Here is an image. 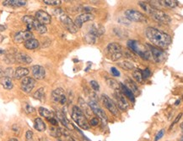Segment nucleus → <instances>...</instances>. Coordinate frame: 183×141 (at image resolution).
I'll use <instances>...</instances> for the list:
<instances>
[{
    "mask_svg": "<svg viewBox=\"0 0 183 141\" xmlns=\"http://www.w3.org/2000/svg\"><path fill=\"white\" fill-rule=\"evenodd\" d=\"M105 29L101 25L94 24L90 27V29L89 30L88 34L85 35V39L90 44L95 43L96 39L101 36L105 33Z\"/></svg>",
    "mask_w": 183,
    "mask_h": 141,
    "instance_id": "obj_5",
    "label": "nucleus"
},
{
    "mask_svg": "<svg viewBox=\"0 0 183 141\" xmlns=\"http://www.w3.org/2000/svg\"><path fill=\"white\" fill-rule=\"evenodd\" d=\"M3 77V71H2L1 69H0V77Z\"/></svg>",
    "mask_w": 183,
    "mask_h": 141,
    "instance_id": "obj_49",
    "label": "nucleus"
},
{
    "mask_svg": "<svg viewBox=\"0 0 183 141\" xmlns=\"http://www.w3.org/2000/svg\"><path fill=\"white\" fill-rule=\"evenodd\" d=\"M26 140H27L28 141H30L32 140V138H33V133H32V131L28 130V131L26 132Z\"/></svg>",
    "mask_w": 183,
    "mask_h": 141,
    "instance_id": "obj_43",
    "label": "nucleus"
},
{
    "mask_svg": "<svg viewBox=\"0 0 183 141\" xmlns=\"http://www.w3.org/2000/svg\"><path fill=\"white\" fill-rule=\"evenodd\" d=\"M36 86V81L32 77H25L21 81V89L26 93L30 92Z\"/></svg>",
    "mask_w": 183,
    "mask_h": 141,
    "instance_id": "obj_14",
    "label": "nucleus"
},
{
    "mask_svg": "<svg viewBox=\"0 0 183 141\" xmlns=\"http://www.w3.org/2000/svg\"><path fill=\"white\" fill-rule=\"evenodd\" d=\"M31 71H32L33 77H35L36 79H37V80H41V79H43L45 77V76H46V71H45V69L42 66L38 65H33L31 67Z\"/></svg>",
    "mask_w": 183,
    "mask_h": 141,
    "instance_id": "obj_19",
    "label": "nucleus"
},
{
    "mask_svg": "<svg viewBox=\"0 0 183 141\" xmlns=\"http://www.w3.org/2000/svg\"><path fill=\"white\" fill-rule=\"evenodd\" d=\"M160 3H163L164 6H166V7H169V8H175L178 5V2L177 1H159Z\"/></svg>",
    "mask_w": 183,
    "mask_h": 141,
    "instance_id": "obj_36",
    "label": "nucleus"
},
{
    "mask_svg": "<svg viewBox=\"0 0 183 141\" xmlns=\"http://www.w3.org/2000/svg\"><path fill=\"white\" fill-rule=\"evenodd\" d=\"M138 4L141 6V8L146 13H149L155 20H156L158 22L162 24H169L171 22V19L168 14L160 11L159 9L152 6L151 4H149L144 2H138Z\"/></svg>",
    "mask_w": 183,
    "mask_h": 141,
    "instance_id": "obj_2",
    "label": "nucleus"
},
{
    "mask_svg": "<svg viewBox=\"0 0 183 141\" xmlns=\"http://www.w3.org/2000/svg\"><path fill=\"white\" fill-rule=\"evenodd\" d=\"M126 19L129 21L138 22V23H145L147 22V18L145 17L144 13L138 12L134 9H128L125 11Z\"/></svg>",
    "mask_w": 183,
    "mask_h": 141,
    "instance_id": "obj_8",
    "label": "nucleus"
},
{
    "mask_svg": "<svg viewBox=\"0 0 183 141\" xmlns=\"http://www.w3.org/2000/svg\"><path fill=\"white\" fill-rule=\"evenodd\" d=\"M52 101L56 103H59L61 105H64L67 103V95L65 93V91L58 88L57 89H55L52 93Z\"/></svg>",
    "mask_w": 183,
    "mask_h": 141,
    "instance_id": "obj_11",
    "label": "nucleus"
},
{
    "mask_svg": "<svg viewBox=\"0 0 183 141\" xmlns=\"http://www.w3.org/2000/svg\"><path fill=\"white\" fill-rule=\"evenodd\" d=\"M141 74H142L143 79L145 80V79L149 78L151 76V72H150V70L149 68H146V69H144V71H141Z\"/></svg>",
    "mask_w": 183,
    "mask_h": 141,
    "instance_id": "obj_37",
    "label": "nucleus"
},
{
    "mask_svg": "<svg viewBox=\"0 0 183 141\" xmlns=\"http://www.w3.org/2000/svg\"><path fill=\"white\" fill-rule=\"evenodd\" d=\"M25 111H26L27 114H33V113H35L36 110H35V108L33 107H31L30 105L26 103V105H25Z\"/></svg>",
    "mask_w": 183,
    "mask_h": 141,
    "instance_id": "obj_40",
    "label": "nucleus"
},
{
    "mask_svg": "<svg viewBox=\"0 0 183 141\" xmlns=\"http://www.w3.org/2000/svg\"><path fill=\"white\" fill-rule=\"evenodd\" d=\"M29 70L25 67H18L14 72V77L15 79H20L21 77H24L29 74Z\"/></svg>",
    "mask_w": 183,
    "mask_h": 141,
    "instance_id": "obj_23",
    "label": "nucleus"
},
{
    "mask_svg": "<svg viewBox=\"0 0 183 141\" xmlns=\"http://www.w3.org/2000/svg\"><path fill=\"white\" fill-rule=\"evenodd\" d=\"M111 72L114 77H119L120 76V72L118 71L116 67H111Z\"/></svg>",
    "mask_w": 183,
    "mask_h": 141,
    "instance_id": "obj_42",
    "label": "nucleus"
},
{
    "mask_svg": "<svg viewBox=\"0 0 183 141\" xmlns=\"http://www.w3.org/2000/svg\"><path fill=\"white\" fill-rule=\"evenodd\" d=\"M34 128H36L37 131L39 132H43L46 130V124L45 123L43 122V120L41 118H36L35 119V123H34Z\"/></svg>",
    "mask_w": 183,
    "mask_h": 141,
    "instance_id": "obj_27",
    "label": "nucleus"
},
{
    "mask_svg": "<svg viewBox=\"0 0 183 141\" xmlns=\"http://www.w3.org/2000/svg\"><path fill=\"white\" fill-rule=\"evenodd\" d=\"M51 132L50 134H52V136L56 137V138H59L61 135H62V133H61V128H57V127H52L50 128Z\"/></svg>",
    "mask_w": 183,
    "mask_h": 141,
    "instance_id": "obj_35",
    "label": "nucleus"
},
{
    "mask_svg": "<svg viewBox=\"0 0 183 141\" xmlns=\"http://www.w3.org/2000/svg\"><path fill=\"white\" fill-rule=\"evenodd\" d=\"M78 103L80 104V109L83 111V113L84 114V113H86L88 115H90V112H91V109H90V108L89 107V105L87 104V103H85V102L80 98L79 99H78Z\"/></svg>",
    "mask_w": 183,
    "mask_h": 141,
    "instance_id": "obj_30",
    "label": "nucleus"
},
{
    "mask_svg": "<svg viewBox=\"0 0 183 141\" xmlns=\"http://www.w3.org/2000/svg\"><path fill=\"white\" fill-rule=\"evenodd\" d=\"M39 113L41 115L44 117V118H46L47 119L52 118V117H55V115L53 114L52 111H50V110H48V109H47L45 108H42V107L39 108Z\"/></svg>",
    "mask_w": 183,
    "mask_h": 141,
    "instance_id": "obj_31",
    "label": "nucleus"
},
{
    "mask_svg": "<svg viewBox=\"0 0 183 141\" xmlns=\"http://www.w3.org/2000/svg\"><path fill=\"white\" fill-rule=\"evenodd\" d=\"M106 53L113 61L122 59L123 56L122 47L118 43H110L106 47Z\"/></svg>",
    "mask_w": 183,
    "mask_h": 141,
    "instance_id": "obj_7",
    "label": "nucleus"
},
{
    "mask_svg": "<svg viewBox=\"0 0 183 141\" xmlns=\"http://www.w3.org/2000/svg\"><path fill=\"white\" fill-rule=\"evenodd\" d=\"M106 83L110 88L116 91H120V83L113 78H106Z\"/></svg>",
    "mask_w": 183,
    "mask_h": 141,
    "instance_id": "obj_29",
    "label": "nucleus"
},
{
    "mask_svg": "<svg viewBox=\"0 0 183 141\" xmlns=\"http://www.w3.org/2000/svg\"><path fill=\"white\" fill-rule=\"evenodd\" d=\"M20 63H25V64H30L32 61V59L30 55L25 53H17L14 57Z\"/></svg>",
    "mask_w": 183,
    "mask_h": 141,
    "instance_id": "obj_21",
    "label": "nucleus"
},
{
    "mask_svg": "<svg viewBox=\"0 0 183 141\" xmlns=\"http://www.w3.org/2000/svg\"><path fill=\"white\" fill-rule=\"evenodd\" d=\"M44 3L47 5H52V6H57L61 4V1H57V0H45Z\"/></svg>",
    "mask_w": 183,
    "mask_h": 141,
    "instance_id": "obj_38",
    "label": "nucleus"
},
{
    "mask_svg": "<svg viewBox=\"0 0 183 141\" xmlns=\"http://www.w3.org/2000/svg\"><path fill=\"white\" fill-rule=\"evenodd\" d=\"M114 96H115V99L117 101V104L118 105V107L122 110H127L129 107V104L127 102L123 94L121 92L117 91V92H115Z\"/></svg>",
    "mask_w": 183,
    "mask_h": 141,
    "instance_id": "obj_18",
    "label": "nucleus"
},
{
    "mask_svg": "<svg viewBox=\"0 0 183 141\" xmlns=\"http://www.w3.org/2000/svg\"><path fill=\"white\" fill-rule=\"evenodd\" d=\"M9 141H18V140H17V139H14V138H13V139H10V140H9Z\"/></svg>",
    "mask_w": 183,
    "mask_h": 141,
    "instance_id": "obj_50",
    "label": "nucleus"
},
{
    "mask_svg": "<svg viewBox=\"0 0 183 141\" xmlns=\"http://www.w3.org/2000/svg\"><path fill=\"white\" fill-rule=\"evenodd\" d=\"M89 107L90 108L91 111L93 114H95L96 116H98L105 124L107 123V116L104 112V110L101 108V106L99 105V103L97 101H93V100H90L89 103H88Z\"/></svg>",
    "mask_w": 183,
    "mask_h": 141,
    "instance_id": "obj_9",
    "label": "nucleus"
},
{
    "mask_svg": "<svg viewBox=\"0 0 183 141\" xmlns=\"http://www.w3.org/2000/svg\"><path fill=\"white\" fill-rule=\"evenodd\" d=\"M145 35L153 45L158 48L165 49L172 42V39L169 35L153 27H148L145 29Z\"/></svg>",
    "mask_w": 183,
    "mask_h": 141,
    "instance_id": "obj_1",
    "label": "nucleus"
},
{
    "mask_svg": "<svg viewBox=\"0 0 183 141\" xmlns=\"http://www.w3.org/2000/svg\"><path fill=\"white\" fill-rule=\"evenodd\" d=\"M120 91L123 94L124 97L128 98L132 102H134L135 101V95L124 84H122V83H120Z\"/></svg>",
    "mask_w": 183,
    "mask_h": 141,
    "instance_id": "obj_20",
    "label": "nucleus"
},
{
    "mask_svg": "<svg viewBox=\"0 0 183 141\" xmlns=\"http://www.w3.org/2000/svg\"><path fill=\"white\" fill-rule=\"evenodd\" d=\"M94 19V15H92L90 13H84L82 14H79L76 17L75 21H74V25L77 26V28H81L83 24L88 21H91Z\"/></svg>",
    "mask_w": 183,
    "mask_h": 141,
    "instance_id": "obj_17",
    "label": "nucleus"
},
{
    "mask_svg": "<svg viewBox=\"0 0 183 141\" xmlns=\"http://www.w3.org/2000/svg\"><path fill=\"white\" fill-rule=\"evenodd\" d=\"M36 19L39 22L40 24L45 25H48L51 23L52 21V18L51 16L43 10H38L36 13Z\"/></svg>",
    "mask_w": 183,
    "mask_h": 141,
    "instance_id": "obj_16",
    "label": "nucleus"
},
{
    "mask_svg": "<svg viewBox=\"0 0 183 141\" xmlns=\"http://www.w3.org/2000/svg\"><path fill=\"white\" fill-rule=\"evenodd\" d=\"M72 118L83 129H90V125L86 118V116L78 106H74L72 110Z\"/></svg>",
    "mask_w": 183,
    "mask_h": 141,
    "instance_id": "obj_4",
    "label": "nucleus"
},
{
    "mask_svg": "<svg viewBox=\"0 0 183 141\" xmlns=\"http://www.w3.org/2000/svg\"><path fill=\"white\" fill-rule=\"evenodd\" d=\"M59 19L62 22V24L63 25V26L70 33L74 34V33H77L78 31V29L77 28V26L74 25V22L64 13H63L62 14L59 15Z\"/></svg>",
    "mask_w": 183,
    "mask_h": 141,
    "instance_id": "obj_10",
    "label": "nucleus"
},
{
    "mask_svg": "<svg viewBox=\"0 0 183 141\" xmlns=\"http://www.w3.org/2000/svg\"><path fill=\"white\" fill-rule=\"evenodd\" d=\"M34 98L37 100L40 101H43L45 99V92H44V88H41L37 90L35 93H34Z\"/></svg>",
    "mask_w": 183,
    "mask_h": 141,
    "instance_id": "obj_32",
    "label": "nucleus"
},
{
    "mask_svg": "<svg viewBox=\"0 0 183 141\" xmlns=\"http://www.w3.org/2000/svg\"><path fill=\"white\" fill-rule=\"evenodd\" d=\"M90 86H91V88H93L94 91L99 92V90H100V85H99V83L96 81H90Z\"/></svg>",
    "mask_w": 183,
    "mask_h": 141,
    "instance_id": "obj_39",
    "label": "nucleus"
},
{
    "mask_svg": "<svg viewBox=\"0 0 183 141\" xmlns=\"http://www.w3.org/2000/svg\"><path fill=\"white\" fill-rule=\"evenodd\" d=\"M182 114L181 113V114H180L179 115H178V116H177V117H176V118L175 119V121L173 122V124H172V125H171V127H172V126H174V124H176V123H178V122H179V120H180V119L182 118ZM171 127H170V128H171Z\"/></svg>",
    "mask_w": 183,
    "mask_h": 141,
    "instance_id": "obj_46",
    "label": "nucleus"
},
{
    "mask_svg": "<svg viewBox=\"0 0 183 141\" xmlns=\"http://www.w3.org/2000/svg\"><path fill=\"white\" fill-rule=\"evenodd\" d=\"M39 41L34 38L26 40L24 44L25 47L28 50H35L39 47Z\"/></svg>",
    "mask_w": 183,
    "mask_h": 141,
    "instance_id": "obj_25",
    "label": "nucleus"
},
{
    "mask_svg": "<svg viewBox=\"0 0 183 141\" xmlns=\"http://www.w3.org/2000/svg\"><path fill=\"white\" fill-rule=\"evenodd\" d=\"M57 119L62 123V124L66 127V128H71V126L69 125L70 124H69V122H68V120L67 119V118L65 117V115L63 114V113H61V112H57Z\"/></svg>",
    "mask_w": 183,
    "mask_h": 141,
    "instance_id": "obj_28",
    "label": "nucleus"
},
{
    "mask_svg": "<svg viewBox=\"0 0 183 141\" xmlns=\"http://www.w3.org/2000/svg\"><path fill=\"white\" fill-rule=\"evenodd\" d=\"M26 1H20V0H9L4 1L3 4L4 6H9V7H21L26 5Z\"/></svg>",
    "mask_w": 183,
    "mask_h": 141,
    "instance_id": "obj_24",
    "label": "nucleus"
},
{
    "mask_svg": "<svg viewBox=\"0 0 183 141\" xmlns=\"http://www.w3.org/2000/svg\"><path fill=\"white\" fill-rule=\"evenodd\" d=\"M124 85H125L128 89L130 90L131 92H132L134 95L138 93V88L137 84H136L132 79H130V78H128V79L126 81V82H125Z\"/></svg>",
    "mask_w": 183,
    "mask_h": 141,
    "instance_id": "obj_26",
    "label": "nucleus"
},
{
    "mask_svg": "<svg viewBox=\"0 0 183 141\" xmlns=\"http://www.w3.org/2000/svg\"><path fill=\"white\" fill-rule=\"evenodd\" d=\"M50 123H51V124H52L53 126H57V120L56 119V118L55 117H52V118H48L47 119Z\"/></svg>",
    "mask_w": 183,
    "mask_h": 141,
    "instance_id": "obj_45",
    "label": "nucleus"
},
{
    "mask_svg": "<svg viewBox=\"0 0 183 141\" xmlns=\"http://www.w3.org/2000/svg\"><path fill=\"white\" fill-rule=\"evenodd\" d=\"M34 35L30 31H20L17 34H15L14 37V40L16 43H21V42H26V40L33 39Z\"/></svg>",
    "mask_w": 183,
    "mask_h": 141,
    "instance_id": "obj_15",
    "label": "nucleus"
},
{
    "mask_svg": "<svg viewBox=\"0 0 183 141\" xmlns=\"http://www.w3.org/2000/svg\"><path fill=\"white\" fill-rule=\"evenodd\" d=\"M0 83L3 87V88H5V89L7 90L12 89L14 87L13 82H12V80H11L10 77H4V76L0 78Z\"/></svg>",
    "mask_w": 183,
    "mask_h": 141,
    "instance_id": "obj_22",
    "label": "nucleus"
},
{
    "mask_svg": "<svg viewBox=\"0 0 183 141\" xmlns=\"http://www.w3.org/2000/svg\"><path fill=\"white\" fill-rule=\"evenodd\" d=\"M132 77H134V79L138 82V83H142L144 82V79L142 77L141 74V70L140 69H136L133 72H132Z\"/></svg>",
    "mask_w": 183,
    "mask_h": 141,
    "instance_id": "obj_33",
    "label": "nucleus"
},
{
    "mask_svg": "<svg viewBox=\"0 0 183 141\" xmlns=\"http://www.w3.org/2000/svg\"><path fill=\"white\" fill-rule=\"evenodd\" d=\"M147 47L149 48V53L152 54V56H153L154 60H155L156 62L160 63V62H162V61L165 59L166 54H165V51H161V50L159 49L158 47H155V46L151 45H148ZM151 54H150V55H151Z\"/></svg>",
    "mask_w": 183,
    "mask_h": 141,
    "instance_id": "obj_12",
    "label": "nucleus"
},
{
    "mask_svg": "<svg viewBox=\"0 0 183 141\" xmlns=\"http://www.w3.org/2000/svg\"><path fill=\"white\" fill-rule=\"evenodd\" d=\"M23 21L26 24V26L28 28V31L35 29L39 34H45L47 30L46 26L40 24L39 22L36 19V18H34L32 16H30V15L24 16Z\"/></svg>",
    "mask_w": 183,
    "mask_h": 141,
    "instance_id": "obj_6",
    "label": "nucleus"
},
{
    "mask_svg": "<svg viewBox=\"0 0 183 141\" xmlns=\"http://www.w3.org/2000/svg\"><path fill=\"white\" fill-rule=\"evenodd\" d=\"M118 65L120 67H122V69L124 70H127V71H131L134 68V65L132 64L129 61H122V62H119L118 63Z\"/></svg>",
    "mask_w": 183,
    "mask_h": 141,
    "instance_id": "obj_34",
    "label": "nucleus"
},
{
    "mask_svg": "<svg viewBox=\"0 0 183 141\" xmlns=\"http://www.w3.org/2000/svg\"><path fill=\"white\" fill-rule=\"evenodd\" d=\"M165 134V129H161L160 131H159V133L157 134V135L155 136V141L159 140Z\"/></svg>",
    "mask_w": 183,
    "mask_h": 141,
    "instance_id": "obj_41",
    "label": "nucleus"
},
{
    "mask_svg": "<svg viewBox=\"0 0 183 141\" xmlns=\"http://www.w3.org/2000/svg\"><path fill=\"white\" fill-rule=\"evenodd\" d=\"M68 141H76L74 138H72V137H70V136H68Z\"/></svg>",
    "mask_w": 183,
    "mask_h": 141,
    "instance_id": "obj_48",
    "label": "nucleus"
},
{
    "mask_svg": "<svg viewBox=\"0 0 183 141\" xmlns=\"http://www.w3.org/2000/svg\"><path fill=\"white\" fill-rule=\"evenodd\" d=\"M101 101H102V103L104 104V106L116 117H118L119 116V112H118V108L117 107V105L114 103V102L107 96V95H105L103 94L101 96Z\"/></svg>",
    "mask_w": 183,
    "mask_h": 141,
    "instance_id": "obj_13",
    "label": "nucleus"
},
{
    "mask_svg": "<svg viewBox=\"0 0 183 141\" xmlns=\"http://www.w3.org/2000/svg\"><path fill=\"white\" fill-rule=\"evenodd\" d=\"M3 30H5V26L0 25V32H2V31H3Z\"/></svg>",
    "mask_w": 183,
    "mask_h": 141,
    "instance_id": "obj_47",
    "label": "nucleus"
},
{
    "mask_svg": "<svg viewBox=\"0 0 183 141\" xmlns=\"http://www.w3.org/2000/svg\"><path fill=\"white\" fill-rule=\"evenodd\" d=\"M90 124L92 126H96L99 124V118H92L90 120Z\"/></svg>",
    "mask_w": 183,
    "mask_h": 141,
    "instance_id": "obj_44",
    "label": "nucleus"
},
{
    "mask_svg": "<svg viewBox=\"0 0 183 141\" xmlns=\"http://www.w3.org/2000/svg\"><path fill=\"white\" fill-rule=\"evenodd\" d=\"M127 45L132 51L138 55L141 58H143L144 60H150L151 55L149 51V50L146 49L145 46H144L140 42L134 39H129Z\"/></svg>",
    "mask_w": 183,
    "mask_h": 141,
    "instance_id": "obj_3",
    "label": "nucleus"
},
{
    "mask_svg": "<svg viewBox=\"0 0 183 141\" xmlns=\"http://www.w3.org/2000/svg\"><path fill=\"white\" fill-rule=\"evenodd\" d=\"M178 103H180V100H177V101L175 103V104H176V105H178Z\"/></svg>",
    "mask_w": 183,
    "mask_h": 141,
    "instance_id": "obj_51",
    "label": "nucleus"
}]
</instances>
